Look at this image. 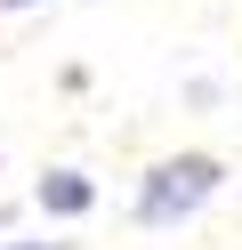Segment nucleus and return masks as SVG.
<instances>
[{"instance_id":"f257e3e1","label":"nucleus","mask_w":242,"mask_h":250,"mask_svg":"<svg viewBox=\"0 0 242 250\" xmlns=\"http://www.w3.org/2000/svg\"><path fill=\"white\" fill-rule=\"evenodd\" d=\"M218 153H170V162H154L145 169V186H137V218L145 226H177V218H194L210 194H218Z\"/></svg>"},{"instance_id":"f03ea898","label":"nucleus","mask_w":242,"mask_h":250,"mask_svg":"<svg viewBox=\"0 0 242 250\" xmlns=\"http://www.w3.org/2000/svg\"><path fill=\"white\" fill-rule=\"evenodd\" d=\"M89 202H97V186L81 178V169H48L41 178V210L48 218H89Z\"/></svg>"},{"instance_id":"7ed1b4c3","label":"nucleus","mask_w":242,"mask_h":250,"mask_svg":"<svg viewBox=\"0 0 242 250\" xmlns=\"http://www.w3.org/2000/svg\"><path fill=\"white\" fill-rule=\"evenodd\" d=\"M24 250H73V242H24Z\"/></svg>"},{"instance_id":"20e7f679","label":"nucleus","mask_w":242,"mask_h":250,"mask_svg":"<svg viewBox=\"0 0 242 250\" xmlns=\"http://www.w3.org/2000/svg\"><path fill=\"white\" fill-rule=\"evenodd\" d=\"M0 8H32V0H0Z\"/></svg>"},{"instance_id":"39448f33","label":"nucleus","mask_w":242,"mask_h":250,"mask_svg":"<svg viewBox=\"0 0 242 250\" xmlns=\"http://www.w3.org/2000/svg\"><path fill=\"white\" fill-rule=\"evenodd\" d=\"M0 234H8V210H0Z\"/></svg>"}]
</instances>
